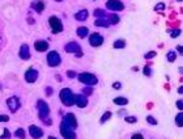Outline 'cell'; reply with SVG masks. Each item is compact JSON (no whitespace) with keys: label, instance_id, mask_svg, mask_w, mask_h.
Masks as SVG:
<instances>
[{"label":"cell","instance_id":"cell-12","mask_svg":"<svg viewBox=\"0 0 183 139\" xmlns=\"http://www.w3.org/2000/svg\"><path fill=\"white\" fill-rule=\"evenodd\" d=\"M38 79V71L36 68H29L28 71L25 72V80L28 83H34Z\"/></svg>","mask_w":183,"mask_h":139},{"label":"cell","instance_id":"cell-22","mask_svg":"<svg viewBox=\"0 0 183 139\" xmlns=\"http://www.w3.org/2000/svg\"><path fill=\"white\" fill-rule=\"evenodd\" d=\"M113 46H114V49H118V50H120V49H124V47H126V41L122 39V38H119V39H117V41H115V42L113 44Z\"/></svg>","mask_w":183,"mask_h":139},{"label":"cell","instance_id":"cell-5","mask_svg":"<svg viewBox=\"0 0 183 139\" xmlns=\"http://www.w3.org/2000/svg\"><path fill=\"white\" fill-rule=\"evenodd\" d=\"M60 134L64 139H76V133H73V129L70 127L64 121H62L60 123Z\"/></svg>","mask_w":183,"mask_h":139},{"label":"cell","instance_id":"cell-32","mask_svg":"<svg viewBox=\"0 0 183 139\" xmlns=\"http://www.w3.org/2000/svg\"><path fill=\"white\" fill-rule=\"evenodd\" d=\"M147 122L151 123V125H157V123H158L157 120H156L154 117H152V116H148V117H147Z\"/></svg>","mask_w":183,"mask_h":139},{"label":"cell","instance_id":"cell-30","mask_svg":"<svg viewBox=\"0 0 183 139\" xmlns=\"http://www.w3.org/2000/svg\"><path fill=\"white\" fill-rule=\"evenodd\" d=\"M181 29H174V30H170V36L171 38H177L178 36H181Z\"/></svg>","mask_w":183,"mask_h":139},{"label":"cell","instance_id":"cell-26","mask_svg":"<svg viewBox=\"0 0 183 139\" xmlns=\"http://www.w3.org/2000/svg\"><path fill=\"white\" fill-rule=\"evenodd\" d=\"M166 59H167V62L173 63V62L177 59V54H175V51H169V53L166 54Z\"/></svg>","mask_w":183,"mask_h":139},{"label":"cell","instance_id":"cell-4","mask_svg":"<svg viewBox=\"0 0 183 139\" xmlns=\"http://www.w3.org/2000/svg\"><path fill=\"white\" fill-rule=\"evenodd\" d=\"M49 25H50V29L54 34H58V33H62L63 32V24L60 21V18L56 16H50L49 17Z\"/></svg>","mask_w":183,"mask_h":139},{"label":"cell","instance_id":"cell-7","mask_svg":"<svg viewBox=\"0 0 183 139\" xmlns=\"http://www.w3.org/2000/svg\"><path fill=\"white\" fill-rule=\"evenodd\" d=\"M7 106H8V109L11 110L12 113H16L17 110L21 108V101H20L18 97L12 96V97H9V99L7 100Z\"/></svg>","mask_w":183,"mask_h":139},{"label":"cell","instance_id":"cell-24","mask_svg":"<svg viewBox=\"0 0 183 139\" xmlns=\"http://www.w3.org/2000/svg\"><path fill=\"white\" fill-rule=\"evenodd\" d=\"M107 18H109V21H110V24H113V25H115V24H118L119 23V16L117 15V13H111V15H109V16H107Z\"/></svg>","mask_w":183,"mask_h":139},{"label":"cell","instance_id":"cell-11","mask_svg":"<svg viewBox=\"0 0 183 139\" xmlns=\"http://www.w3.org/2000/svg\"><path fill=\"white\" fill-rule=\"evenodd\" d=\"M29 134L33 139H39V138L43 136V131H42V129L36 126V125H30L29 126Z\"/></svg>","mask_w":183,"mask_h":139},{"label":"cell","instance_id":"cell-27","mask_svg":"<svg viewBox=\"0 0 183 139\" xmlns=\"http://www.w3.org/2000/svg\"><path fill=\"white\" fill-rule=\"evenodd\" d=\"M111 118V112H105V114L101 117V120H99V122L101 123H105V122H107Z\"/></svg>","mask_w":183,"mask_h":139},{"label":"cell","instance_id":"cell-44","mask_svg":"<svg viewBox=\"0 0 183 139\" xmlns=\"http://www.w3.org/2000/svg\"><path fill=\"white\" fill-rule=\"evenodd\" d=\"M178 93H181V95H183V85L178 88Z\"/></svg>","mask_w":183,"mask_h":139},{"label":"cell","instance_id":"cell-40","mask_svg":"<svg viewBox=\"0 0 183 139\" xmlns=\"http://www.w3.org/2000/svg\"><path fill=\"white\" fill-rule=\"evenodd\" d=\"M52 93H54V89L51 87H47L46 88V96H51Z\"/></svg>","mask_w":183,"mask_h":139},{"label":"cell","instance_id":"cell-35","mask_svg":"<svg viewBox=\"0 0 183 139\" xmlns=\"http://www.w3.org/2000/svg\"><path fill=\"white\" fill-rule=\"evenodd\" d=\"M154 9H156V11H164V9H165V4H164V3H158V4H156Z\"/></svg>","mask_w":183,"mask_h":139},{"label":"cell","instance_id":"cell-1","mask_svg":"<svg viewBox=\"0 0 183 139\" xmlns=\"http://www.w3.org/2000/svg\"><path fill=\"white\" fill-rule=\"evenodd\" d=\"M59 97L62 104L65 106H72L73 104H76V95H73L70 88H63L59 93Z\"/></svg>","mask_w":183,"mask_h":139},{"label":"cell","instance_id":"cell-48","mask_svg":"<svg viewBox=\"0 0 183 139\" xmlns=\"http://www.w3.org/2000/svg\"><path fill=\"white\" fill-rule=\"evenodd\" d=\"M177 2H179V3H181V2H183V0H177Z\"/></svg>","mask_w":183,"mask_h":139},{"label":"cell","instance_id":"cell-19","mask_svg":"<svg viewBox=\"0 0 183 139\" xmlns=\"http://www.w3.org/2000/svg\"><path fill=\"white\" fill-rule=\"evenodd\" d=\"M76 33H77V36H79L80 38H85L88 34H89V29H88L86 26H79Z\"/></svg>","mask_w":183,"mask_h":139},{"label":"cell","instance_id":"cell-17","mask_svg":"<svg viewBox=\"0 0 183 139\" xmlns=\"http://www.w3.org/2000/svg\"><path fill=\"white\" fill-rule=\"evenodd\" d=\"M31 8L34 9L37 13H42L45 11V3L42 2V0H36V2L31 3Z\"/></svg>","mask_w":183,"mask_h":139},{"label":"cell","instance_id":"cell-20","mask_svg":"<svg viewBox=\"0 0 183 139\" xmlns=\"http://www.w3.org/2000/svg\"><path fill=\"white\" fill-rule=\"evenodd\" d=\"M97 26H102V28H109L111 24L109 21V18H97L96 21H94Z\"/></svg>","mask_w":183,"mask_h":139},{"label":"cell","instance_id":"cell-38","mask_svg":"<svg viewBox=\"0 0 183 139\" xmlns=\"http://www.w3.org/2000/svg\"><path fill=\"white\" fill-rule=\"evenodd\" d=\"M175 105H177V108L179 110H183V100H178L177 102H175Z\"/></svg>","mask_w":183,"mask_h":139},{"label":"cell","instance_id":"cell-47","mask_svg":"<svg viewBox=\"0 0 183 139\" xmlns=\"http://www.w3.org/2000/svg\"><path fill=\"white\" fill-rule=\"evenodd\" d=\"M55 2H58V3H60V2H63V0H55Z\"/></svg>","mask_w":183,"mask_h":139},{"label":"cell","instance_id":"cell-34","mask_svg":"<svg viewBox=\"0 0 183 139\" xmlns=\"http://www.w3.org/2000/svg\"><path fill=\"white\" fill-rule=\"evenodd\" d=\"M83 93H84L85 96H90V95L93 93V89H92L89 85H88L86 88H84V89H83Z\"/></svg>","mask_w":183,"mask_h":139},{"label":"cell","instance_id":"cell-6","mask_svg":"<svg viewBox=\"0 0 183 139\" xmlns=\"http://www.w3.org/2000/svg\"><path fill=\"white\" fill-rule=\"evenodd\" d=\"M47 64L50 67H56L60 64V62H62V58H60V55L58 51H50L47 54Z\"/></svg>","mask_w":183,"mask_h":139},{"label":"cell","instance_id":"cell-21","mask_svg":"<svg viewBox=\"0 0 183 139\" xmlns=\"http://www.w3.org/2000/svg\"><path fill=\"white\" fill-rule=\"evenodd\" d=\"M93 15H94V17H97V18H107V15H106L105 9H99V8L94 9Z\"/></svg>","mask_w":183,"mask_h":139},{"label":"cell","instance_id":"cell-2","mask_svg":"<svg viewBox=\"0 0 183 139\" xmlns=\"http://www.w3.org/2000/svg\"><path fill=\"white\" fill-rule=\"evenodd\" d=\"M77 78H79V81H81L83 84L89 85V87L96 85L97 83H98L97 76L93 75V74H90V72H81V74H79Z\"/></svg>","mask_w":183,"mask_h":139},{"label":"cell","instance_id":"cell-3","mask_svg":"<svg viewBox=\"0 0 183 139\" xmlns=\"http://www.w3.org/2000/svg\"><path fill=\"white\" fill-rule=\"evenodd\" d=\"M37 108H38V114H39V118H41V120H42V121L49 120L50 108H49V105H47V102L43 101V100H38Z\"/></svg>","mask_w":183,"mask_h":139},{"label":"cell","instance_id":"cell-14","mask_svg":"<svg viewBox=\"0 0 183 139\" xmlns=\"http://www.w3.org/2000/svg\"><path fill=\"white\" fill-rule=\"evenodd\" d=\"M18 57L21 58L22 60H28V59L30 58V49H29V46L26 45V44H24V45L20 46Z\"/></svg>","mask_w":183,"mask_h":139},{"label":"cell","instance_id":"cell-31","mask_svg":"<svg viewBox=\"0 0 183 139\" xmlns=\"http://www.w3.org/2000/svg\"><path fill=\"white\" fill-rule=\"evenodd\" d=\"M124 120H126V122H128V123H135V122H137V118L133 117V116H128V117L124 118Z\"/></svg>","mask_w":183,"mask_h":139},{"label":"cell","instance_id":"cell-18","mask_svg":"<svg viewBox=\"0 0 183 139\" xmlns=\"http://www.w3.org/2000/svg\"><path fill=\"white\" fill-rule=\"evenodd\" d=\"M88 15H89V12H88L86 9H81L75 15V18H76L77 21H85V20L88 18Z\"/></svg>","mask_w":183,"mask_h":139},{"label":"cell","instance_id":"cell-10","mask_svg":"<svg viewBox=\"0 0 183 139\" xmlns=\"http://www.w3.org/2000/svg\"><path fill=\"white\" fill-rule=\"evenodd\" d=\"M64 50H65V53H68V54H79V53H81V47H80V45L77 44V42H68L65 46H64Z\"/></svg>","mask_w":183,"mask_h":139},{"label":"cell","instance_id":"cell-15","mask_svg":"<svg viewBox=\"0 0 183 139\" xmlns=\"http://www.w3.org/2000/svg\"><path fill=\"white\" fill-rule=\"evenodd\" d=\"M75 105H77L79 108H85L88 105V97L84 93L76 95V104Z\"/></svg>","mask_w":183,"mask_h":139},{"label":"cell","instance_id":"cell-9","mask_svg":"<svg viewBox=\"0 0 183 139\" xmlns=\"http://www.w3.org/2000/svg\"><path fill=\"white\" fill-rule=\"evenodd\" d=\"M89 44L93 47H98L104 44V37L99 33H92L89 36Z\"/></svg>","mask_w":183,"mask_h":139},{"label":"cell","instance_id":"cell-16","mask_svg":"<svg viewBox=\"0 0 183 139\" xmlns=\"http://www.w3.org/2000/svg\"><path fill=\"white\" fill-rule=\"evenodd\" d=\"M34 49L38 51V53H43L46 51L47 49H49V44L46 42V41H36V44H34Z\"/></svg>","mask_w":183,"mask_h":139},{"label":"cell","instance_id":"cell-42","mask_svg":"<svg viewBox=\"0 0 183 139\" xmlns=\"http://www.w3.org/2000/svg\"><path fill=\"white\" fill-rule=\"evenodd\" d=\"M120 87H122V84L119 81H117V83H113V88L114 89H120Z\"/></svg>","mask_w":183,"mask_h":139},{"label":"cell","instance_id":"cell-33","mask_svg":"<svg viewBox=\"0 0 183 139\" xmlns=\"http://www.w3.org/2000/svg\"><path fill=\"white\" fill-rule=\"evenodd\" d=\"M156 55H157V53L156 51H149V53H147L145 55H144V58L145 59H152V58H154Z\"/></svg>","mask_w":183,"mask_h":139},{"label":"cell","instance_id":"cell-13","mask_svg":"<svg viewBox=\"0 0 183 139\" xmlns=\"http://www.w3.org/2000/svg\"><path fill=\"white\" fill-rule=\"evenodd\" d=\"M67 125H68L70 127H72L73 130L77 127V118L75 117V114H72V113H67L65 116H64V120H63Z\"/></svg>","mask_w":183,"mask_h":139},{"label":"cell","instance_id":"cell-25","mask_svg":"<svg viewBox=\"0 0 183 139\" xmlns=\"http://www.w3.org/2000/svg\"><path fill=\"white\" fill-rule=\"evenodd\" d=\"M175 125H177L178 127H183V112H181L175 116Z\"/></svg>","mask_w":183,"mask_h":139},{"label":"cell","instance_id":"cell-46","mask_svg":"<svg viewBox=\"0 0 183 139\" xmlns=\"http://www.w3.org/2000/svg\"><path fill=\"white\" fill-rule=\"evenodd\" d=\"M49 139H56L55 136H49Z\"/></svg>","mask_w":183,"mask_h":139},{"label":"cell","instance_id":"cell-28","mask_svg":"<svg viewBox=\"0 0 183 139\" xmlns=\"http://www.w3.org/2000/svg\"><path fill=\"white\" fill-rule=\"evenodd\" d=\"M11 138V131L8 129H3V134L0 135V139H9Z\"/></svg>","mask_w":183,"mask_h":139},{"label":"cell","instance_id":"cell-37","mask_svg":"<svg viewBox=\"0 0 183 139\" xmlns=\"http://www.w3.org/2000/svg\"><path fill=\"white\" fill-rule=\"evenodd\" d=\"M67 76H68L70 79H73V78H76V76H79L75 71H67Z\"/></svg>","mask_w":183,"mask_h":139},{"label":"cell","instance_id":"cell-43","mask_svg":"<svg viewBox=\"0 0 183 139\" xmlns=\"http://www.w3.org/2000/svg\"><path fill=\"white\" fill-rule=\"evenodd\" d=\"M177 51H178L181 55H183V46H182V45H178V46H177Z\"/></svg>","mask_w":183,"mask_h":139},{"label":"cell","instance_id":"cell-39","mask_svg":"<svg viewBox=\"0 0 183 139\" xmlns=\"http://www.w3.org/2000/svg\"><path fill=\"white\" fill-rule=\"evenodd\" d=\"M8 120H9L8 116H4V114L0 116V122H8Z\"/></svg>","mask_w":183,"mask_h":139},{"label":"cell","instance_id":"cell-36","mask_svg":"<svg viewBox=\"0 0 183 139\" xmlns=\"http://www.w3.org/2000/svg\"><path fill=\"white\" fill-rule=\"evenodd\" d=\"M143 72H144L145 76H151V75H152V70H151V67H147V66H145Z\"/></svg>","mask_w":183,"mask_h":139},{"label":"cell","instance_id":"cell-45","mask_svg":"<svg viewBox=\"0 0 183 139\" xmlns=\"http://www.w3.org/2000/svg\"><path fill=\"white\" fill-rule=\"evenodd\" d=\"M179 72L183 75V67H179Z\"/></svg>","mask_w":183,"mask_h":139},{"label":"cell","instance_id":"cell-8","mask_svg":"<svg viewBox=\"0 0 183 139\" xmlns=\"http://www.w3.org/2000/svg\"><path fill=\"white\" fill-rule=\"evenodd\" d=\"M106 7H107V9H110L113 12H120L124 9V4L120 0H107Z\"/></svg>","mask_w":183,"mask_h":139},{"label":"cell","instance_id":"cell-23","mask_svg":"<svg viewBox=\"0 0 183 139\" xmlns=\"http://www.w3.org/2000/svg\"><path fill=\"white\" fill-rule=\"evenodd\" d=\"M113 101H114L115 105H127L128 104V100L126 99V97H115Z\"/></svg>","mask_w":183,"mask_h":139},{"label":"cell","instance_id":"cell-29","mask_svg":"<svg viewBox=\"0 0 183 139\" xmlns=\"http://www.w3.org/2000/svg\"><path fill=\"white\" fill-rule=\"evenodd\" d=\"M15 135L17 138H20V139H25V131H24V129H17Z\"/></svg>","mask_w":183,"mask_h":139},{"label":"cell","instance_id":"cell-41","mask_svg":"<svg viewBox=\"0 0 183 139\" xmlns=\"http://www.w3.org/2000/svg\"><path fill=\"white\" fill-rule=\"evenodd\" d=\"M131 139H144V136L141 135V134H139V133H136V134H133L131 136Z\"/></svg>","mask_w":183,"mask_h":139}]
</instances>
